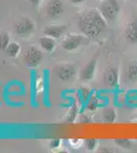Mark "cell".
<instances>
[{
    "label": "cell",
    "instance_id": "ffe728a7",
    "mask_svg": "<svg viewBox=\"0 0 137 153\" xmlns=\"http://www.w3.org/2000/svg\"><path fill=\"white\" fill-rule=\"evenodd\" d=\"M77 117V108H76V106H73L72 107V109H71V111H70L69 113V117H68V122H74V120Z\"/></svg>",
    "mask_w": 137,
    "mask_h": 153
},
{
    "label": "cell",
    "instance_id": "7402d4cb",
    "mask_svg": "<svg viewBox=\"0 0 137 153\" xmlns=\"http://www.w3.org/2000/svg\"><path fill=\"white\" fill-rule=\"evenodd\" d=\"M29 1L34 7H38L39 5H40L41 2H42V0H29Z\"/></svg>",
    "mask_w": 137,
    "mask_h": 153
},
{
    "label": "cell",
    "instance_id": "cb8c5ba5",
    "mask_svg": "<svg viewBox=\"0 0 137 153\" xmlns=\"http://www.w3.org/2000/svg\"><path fill=\"white\" fill-rule=\"evenodd\" d=\"M99 152H112V150L109 149V148H108V147H101L100 148V150H98Z\"/></svg>",
    "mask_w": 137,
    "mask_h": 153
},
{
    "label": "cell",
    "instance_id": "7a4b0ae2",
    "mask_svg": "<svg viewBox=\"0 0 137 153\" xmlns=\"http://www.w3.org/2000/svg\"><path fill=\"white\" fill-rule=\"evenodd\" d=\"M90 42V39L86 35L82 34H69L64 38L61 46L68 52H73L77 49L87 46Z\"/></svg>",
    "mask_w": 137,
    "mask_h": 153
},
{
    "label": "cell",
    "instance_id": "44dd1931",
    "mask_svg": "<svg viewBox=\"0 0 137 153\" xmlns=\"http://www.w3.org/2000/svg\"><path fill=\"white\" fill-rule=\"evenodd\" d=\"M59 145H61V140H58V139H53L49 143V147H50L51 149H56V148L59 147Z\"/></svg>",
    "mask_w": 137,
    "mask_h": 153
},
{
    "label": "cell",
    "instance_id": "30bf717a",
    "mask_svg": "<svg viewBox=\"0 0 137 153\" xmlns=\"http://www.w3.org/2000/svg\"><path fill=\"white\" fill-rule=\"evenodd\" d=\"M67 31L66 25H49L43 29V35L52 37L54 39H59Z\"/></svg>",
    "mask_w": 137,
    "mask_h": 153
},
{
    "label": "cell",
    "instance_id": "5bb4252c",
    "mask_svg": "<svg viewBox=\"0 0 137 153\" xmlns=\"http://www.w3.org/2000/svg\"><path fill=\"white\" fill-rule=\"evenodd\" d=\"M22 51V46L21 44H19L17 42H10L9 45L7 46V48L4 50V52L8 57L10 58H16L19 56V54Z\"/></svg>",
    "mask_w": 137,
    "mask_h": 153
},
{
    "label": "cell",
    "instance_id": "5b68a950",
    "mask_svg": "<svg viewBox=\"0 0 137 153\" xmlns=\"http://www.w3.org/2000/svg\"><path fill=\"white\" fill-rule=\"evenodd\" d=\"M54 75L63 82H70L77 76L76 65L70 62H63L54 68Z\"/></svg>",
    "mask_w": 137,
    "mask_h": 153
},
{
    "label": "cell",
    "instance_id": "7c38bea8",
    "mask_svg": "<svg viewBox=\"0 0 137 153\" xmlns=\"http://www.w3.org/2000/svg\"><path fill=\"white\" fill-rule=\"evenodd\" d=\"M39 44L40 47L45 52H52L56 47V39L52 38V37L43 35L39 38Z\"/></svg>",
    "mask_w": 137,
    "mask_h": 153
},
{
    "label": "cell",
    "instance_id": "8fae6325",
    "mask_svg": "<svg viewBox=\"0 0 137 153\" xmlns=\"http://www.w3.org/2000/svg\"><path fill=\"white\" fill-rule=\"evenodd\" d=\"M125 38L131 44H137V19H133L126 25Z\"/></svg>",
    "mask_w": 137,
    "mask_h": 153
},
{
    "label": "cell",
    "instance_id": "d6986e66",
    "mask_svg": "<svg viewBox=\"0 0 137 153\" xmlns=\"http://www.w3.org/2000/svg\"><path fill=\"white\" fill-rule=\"evenodd\" d=\"M98 107H99V103L96 98H91L88 101V103H87V109L90 110V111H95Z\"/></svg>",
    "mask_w": 137,
    "mask_h": 153
},
{
    "label": "cell",
    "instance_id": "9c48e42d",
    "mask_svg": "<svg viewBox=\"0 0 137 153\" xmlns=\"http://www.w3.org/2000/svg\"><path fill=\"white\" fill-rule=\"evenodd\" d=\"M64 12V3L61 0H50L46 5V16L56 18Z\"/></svg>",
    "mask_w": 137,
    "mask_h": 153
},
{
    "label": "cell",
    "instance_id": "3957f363",
    "mask_svg": "<svg viewBox=\"0 0 137 153\" xmlns=\"http://www.w3.org/2000/svg\"><path fill=\"white\" fill-rule=\"evenodd\" d=\"M98 10L108 23H112L116 21L120 14L121 6L118 0H103L98 7Z\"/></svg>",
    "mask_w": 137,
    "mask_h": 153
},
{
    "label": "cell",
    "instance_id": "e0dca14e",
    "mask_svg": "<svg viewBox=\"0 0 137 153\" xmlns=\"http://www.w3.org/2000/svg\"><path fill=\"white\" fill-rule=\"evenodd\" d=\"M9 43H10V37H9L8 33L0 34V50H5Z\"/></svg>",
    "mask_w": 137,
    "mask_h": 153
},
{
    "label": "cell",
    "instance_id": "d4e9b609",
    "mask_svg": "<svg viewBox=\"0 0 137 153\" xmlns=\"http://www.w3.org/2000/svg\"><path fill=\"white\" fill-rule=\"evenodd\" d=\"M97 1H100V2H101V1H103V0H97Z\"/></svg>",
    "mask_w": 137,
    "mask_h": 153
},
{
    "label": "cell",
    "instance_id": "ac0fdd59",
    "mask_svg": "<svg viewBox=\"0 0 137 153\" xmlns=\"http://www.w3.org/2000/svg\"><path fill=\"white\" fill-rule=\"evenodd\" d=\"M115 144L118 147L123 148V149H130L132 147V143L129 139H116Z\"/></svg>",
    "mask_w": 137,
    "mask_h": 153
},
{
    "label": "cell",
    "instance_id": "ba28073f",
    "mask_svg": "<svg viewBox=\"0 0 137 153\" xmlns=\"http://www.w3.org/2000/svg\"><path fill=\"white\" fill-rule=\"evenodd\" d=\"M103 84L106 87L109 89H115L119 86L120 76H119V70L116 66H109L103 73Z\"/></svg>",
    "mask_w": 137,
    "mask_h": 153
},
{
    "label": "cell",
    "instance_id": "4fadbf2b",
    "mask_svg": "<svg viewBox=\"0 0 137 153\" xmlns=\"http://www.w3.org/2000/svg\"><path fill=\"white\" fill-rule=\"evenodd\" d=\"M126 79L131 84L137 83V61H132L127 66Z\"/></svg>",
    "mask_w": 137,
    "mask_h": 153
},
{
    "label": "cell",
    "instance_id": "2e32d148",
    "mask_svg": "<svg viewBox=\"0 0 137 153\" xmlns=\"http://www.w3.org/2000/svg\"><path fill=\"white\" fill-rule=\"evenodd\" d=\"M84 145H85V148L88 150V151L92 152L97 149V146H98V140L94 139V138L86 139V140H84Z\"/></svg>",
    "mask_w": 137,
    "mask_h": 153
},
{
    "label": "cell",
    "instance_id": "277c9868",
    "mask_svg": "<svg viewBox=\"0 0 137 153\" xmlns=\"http://www.w3.org/2000/svg\"><path fill=\"white\" fill-rule=\"evenodd\" d=\"M36 26L35 23L30 18H23L16 22L13 26V31L17 37L23 39H28L34 34Z\"/></svg>",
    "mask_w": 137,
    "mask_h": 153
},
{
    "label": "cell",
    "instance_id": "6da1fadb",
    "mask_svg": "<svg viewBox=\"0 0 137 153\" xmlns=\"http://www.w3.org/2000/svg\"><path fill=\"white\" fill-rule=\"evenodd\" d=\"M108 26V22L98 9H88L79 19V28L89 39H95L103 33Z\"/></svg>",
    "mask_w": 137,
    "mask_h": 153
},
{
    "label": "cell",
    "instance_id": "603a6c76",
    "mask_svg": "<svg viewBox=\"0 0 137 153\" xmlns=\"http://www.w3.org/2000/svg\"><path fill=\"white\" fill-rule=\"evenodd\" d=\"M70 2L74 5H81L85 2V0H70Z\"/></svg>",
    "mask_w": 137,
    "mask_h": 153
},
{
    "label": "cell",
    "instance_id": "9a60e30c",
    "mask_svg": "<svg viewBox=\"0 0 137 153\" xmlns=\"http://www.w3.org/2000/svg\"><path fill=\"white\" fill-rule=\"evenodd\" d=\"M101 118L104 123H108V124H113L115 123L117 118V112L114 108L112 107H108L104 108L103 110V113H101Z\"/></svg>",
    "mask_w": 137,
    "mask_h": 153
},
{
    "label": "cell",
    "instance_id": "8992f818",
    "mask_svg": "<svg viewBox=\"0 0 137 153\" xmlns=\"http://www.w3.org/2000/svg\"><path fill=\"white\" fill-rule=\"evenodd\" d=\"M43 60V52L39 48L31 46L24 55V62L28 68H37Z\"/></svg>",
    "mask_w": 137,
    "mask_h": 153
},
{
    "label": "cell",
    "instance_id": "52a82bcc",
    "mask_svg": "<svg viewBox=\"0 0 137 153\" xmlns=\"http://www.w3.org/2000/svg\"><path fill=\"white\" fill-rule=\"evenodd\" d=\"M97 68V55L91 58V60L88 63H86L79 71V80L81 82L87 83L90 82L94 79Z\"/></svg>",
    "mask_w": 137,
    "mask_h": 153
}]
</instances>
